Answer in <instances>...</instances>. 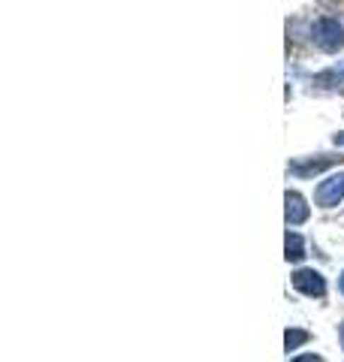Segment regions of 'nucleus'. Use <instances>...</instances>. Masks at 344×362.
Instances as JSON below:
<instances>
[{
  "label": "nucleus",
  "instance_id": "nucleus-8",
  "mask_svg": "<svg viewBox=\"0 0 344 362\" xmlns=\"http://www.w3.org/2000/svg\"><path fill=\"white\" fill-rule=\"evenodd\" d=\"M308 338H311V332H305V329H296V326H290L284 335V347H287V354L290 350H299L302 344H308Z\"/></svg>",
  "mask_w": 344,
  "mask_h": 362
},
{
  "label": "nucleus",
  "instance_id": "nucleus-3",
  "mask_svg": "<svg viewBox=\"0 0 344 362\" xmlns=\"http://www.w3.org/2000/svg\"><path fill=\"white\" fill-rule=\"evenodd\" d=\"M341 199H344V173H336V175L323 178L317 185V190H314V202L320 209H336Z\"/></svg>",
  "mask_w": 344,
  "mask_h": 362
},
{
  "label": "nucleus",
  "instance_id": "nucleus-12",
  "mask_svg": "<svg viewBox=\"0 0 344 362\" xmlns=\"http://www.w3.org/2000/svg\"><path fill=\"white\" fill-rule=\"evenodd\" d=\"M338 290L344 293V272H341V278H338Z\"/></svg>",
  "mask_w": 344,
  "mask_h": 362
},
{
  "label": "nucleus",
  "instance_id": "nucleus-10",
  "mask_svg": "<svg viewBox=\"0 0 344 362\" xmlns=\"http://www.w3.org/2000/svg\"><path fill=\"white\" fill-rule=\"evenodd\" d=\"M332 142H336L338 148H344V130H341V133H336V136H332Z\"/></svg>",
  "mask_w": 344,
  "mask_h": 362
},
{
  "label": "nucleus",
  "instance_id": "nucleus-7",
  "mask_svg": "<svg viewBox=\"0 0 344 362\" xmlns=\"http://www.w3.org/2000/svg\"><path fill=\"white\" fill-rule=\"evenodd\" d=\"M284 257H287V263H299V259H305V242H302V235L299 233H293V230H287V239H284Z\"/></svg>",
  "mask_w": 344,
  "mask_h": 362
},
{
  "label": "nucleus",
  "instance_id": "nucleus-4",
  "mask_svg": "<svg viewBox=\"0 0 344 362\" xmlns=\"http://www.w3.org/2000/svg\"><path fill=\"white\" fill-rule=\"evenodd\" d=\"M293 287L299 290L302 296H311V299L326 296V278L314 269H296L293 272Z\"/></svg>",
  "mask_w": 344,
  "mask_h": 362
},
{
  "label": "nucleus",
  "instance_id": "nucleus-9",
  "mask_svg": "<svg viewBox=\"0 0 344 362\" xmlns=\"http://www.w3.org/2000/svg\"><path fill=\"white\" fill-rule=\"evenodd\" d=\"M290 362H323V359L314 356V354H302V356H296V359H290Z\"/></svg>",
  "mask_w": 344,
  "mask_h": 362
},
{
  "label": "nucleus",
  "instance_id": "nucleus-6",
  "mask_svg": "<svg viewBox=\"0 0 344 362\" xmlns=\"http://www.w3.org/2000/svg\"><path fill=\"white\" fill-rule=\"evenodd\" d=\"M314 88H323V90H332V94H344V61L326 66L323 73H317L311 78Z\"/></svg>",
  "mask_w": 344,
  "mask_h": 362
},
{
  "label": "nucleus",
  "instance_id": "nucleus-2",
  "mask_svg": "<svg viewBox=\"0 0 344 362\" xmlns=\"http://www.w3.org/2000/svg\"><path fill=\"white\" fill-rule=\"evenodd\" d=\"M344 163V157L338 154H317V157H296V160H290V166H287V173L296 175V178H314L320 173H326V169Z\"/></svg>",
  "mask_w": 344,
  "mask_h": 362
},
{
  "label": "nucleus",
  "instance_id": "nucleus-11",
  "mask_svg": "<svg viewBox=\"0 0 344 362\" xmlns=\"http://www.w3.org/2000/svg\"><path fill=\"white\" fill-rule=\"evenodd\" d=\"M338 341H341V350H344V320L338 323Z\"/></svg>",
  "mask_w": 344,
  "mask_h": 362
},
{
  "label": "nucleus",
  "instance_id": "nucleus-1",
  "mask_svg": "<svg viewBox=\"0 0 344 362\" xmlns=\"http://www.w3.org/2000/svg\"><path fill=\"white\" fill-rule=\"evenodd\" d=\"M311 42L326 54L341 52L344 49V25L332 16H320L311 25Z\"/></svg>",
  "mask_w": 344,
  "mask_h": 362
},
{
  "label": "nucleus",
  "instance_id": "nucleus-5",
  "mask_svg": "<svg viewBox=\"0 0 344 362\" xmlns=\"http://www.w3.org/2000/svg\"><path fill=\"white\" fill-rule=\"evenodd\" d=\"M308 206L302 194H296V190H287L284 194V218H287V226H302L308 221Z\"/></svg>",
  "mask_w": 344,
  "mask_h": 362
}]
</instances>
